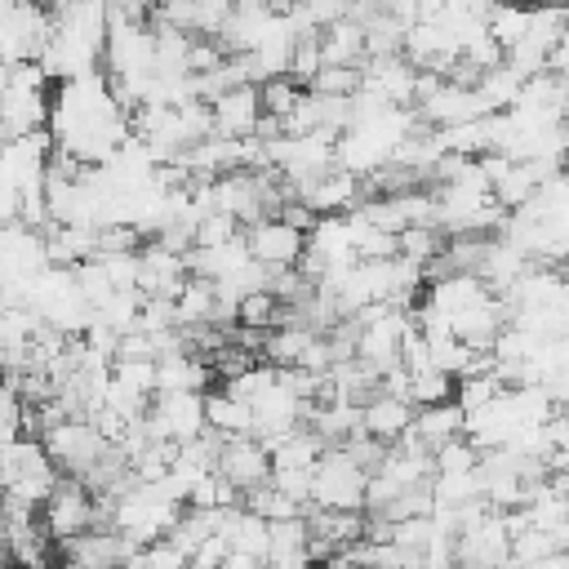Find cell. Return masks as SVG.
Wrapping results in <instances>:
<instances>
[{"instance_id":"6da1fadb","label":"cell","mask_w":569,"mask_h":569,"mask_svg":"<svg viewBox=\"0 0 569 569\" xmlns=\"http://www.w3.org/2000/svg\"><path fill=\"white\" fill-rule=\"evenodd\" d=\"M365 471L347 458V449H325L320 462L311 467V493L307 507L320 511H360L365 507Z\"/></svg>"},{"instance_id":"7a4b0ae2","label":"cell","mask_w":569,"mask_h":569,"mask_svg":"<svg viewBox=\"0 0 569 569\" xmlns=\"http://www.w3.org/2000/svg\"><path fill=\"white\" fill-rule=\"evenodd\" d=\"M40 449L49 453L53 467H62V471H71V480H80L111 445L98 436L93 422H84V418H62L58 427L40 431Z\"/></svg>"},{"instance_id":"3957f363","label":"cell","mask_w":569,"mask_h":569,"mask_svg":"<svg viewBox=\"0 0 569 569\" xmlns=\"http://www.w3.org/2000/svg\"><path fill=\"white\" fill-rule=\"evenodd\" d=\"M84 529H98L93 493H89L80 480L62 476V480L53 485V493L40 502V533L53 538V542H71V538L84 533Z\"/></svg>"},{"instance_id":"277c9868","label":"cell","mask_w":569,"mask_h":569,"mask_svg":"<svg viewBox=\"0 0 569 569\" xmlns=\"http://www.w3.org/2000/svg\"><path fill=\"white\" fill-rule=\"evenodd\" d=\"M142 427L151 440H164L178 449V445L204 436V396H151Z\"/></svg>"},{"instance_id":"5b68a950","label":"cell","mask_w":569,"mask_h":569,"mask_svg":"<svg viewBox=\"0 0 569 569\" xmlns=\"http://www.w3.org/2000/svg\"><path fill=\"white\" fill-rule=\"evenodd\" d=\"M244 249H249V258H253L258 267H267V271H289V267H298V258H302V249H307V236L293 231V227L280 222V218H262V222L244 227Z\"/></svg>"},{"instance_id":"8992f818","label":"cell","mask_w":569,"mask_h":569,"mask_svg":"<svg viewBox=\"0 0 569 569\" xmlns=\"http://www.w3.org/2000/svg\"><path fill=\"white\" fill-rule=\"evenodd\" d=\"M427 129H453V124H467V120H480V116H489L485 107H480V98H476V89H467V84H449V80H440L422 102H418V111H413Z\"/></svg>"},{"instance_id":"52a82bcc","label":"cell","mask_w":569,"mask_h":569,"mask_svg":"<svg viewBox=\"0 0 569 569\" xmlns=\"http://www.w3.org/2000/svg\"><path fill=\"white\" fill-rule=\"evenodd\" d=\"M204 107H209V133L231 138V142L253 138V129H258V120H262L258 84H249V89H227V93H218V98L204 102Z\"/></svg>"},{"instance_id":"ba28073f","label":"cell","mask_w":569,"mask_h":569,"mask_svg":"<svg viewBox=\"0 0 569 569\" xmlns=\"http://www.w3.org/2000/svg\"><path fill=\"white\" fill-rule=\"evenodd\" d=\"M218 476L236 489V493H253L258 485L271 480V458L258 440H222L218 449Z\"/></svg>"},{"instance_id":"9c48e42d","label":"cell","mask_w":569,"mask_h":569,"mask_svg":"<svg viewBox=\"0 0 569 569\" xmlns=\"http://www.w3.org/2000/svg\"><path fill=\"white\" fill-rule=\"evenodd\" d=\"M209 382H213L209 360L204 356H191V351H178V356L156 360V387H151V396H204Z\"/></svg>"},{"instance_id":"30bf717a","label":"cell","mask_w":569,"mask_h":569,"mask_svg":"<svg viewBox=\"0 0 569 569\" xmlns=\"http://www.w3.org/2000/svg\"><path fill=\"white\" fill-rule=\"evenodd\" d=\"M409 422H413V409H409L405 400L387 396V391H373V396L360 405V436L378 440L382 449L396 445V440L409 431Z\"/></svg>"},{"instance_id":"8fae6325","label":"cell","mask_w":569,"mask_h":569,"mask_svg":"<svg viewBox=\"0 0 569 569\" xmlns=\"http://www.w3.org/2000/svg\"><path fill=\"white\" fill-rule=\"evenodd\" d=\"M204 431H213L218 440H249L253 436V413L244 400L218 391H204Z\"/></svg>"},{"instance_id":"7c38bea8","label":"cell","mask_w":569,"mask_h":569,"mask_svg":"<svg viewBox=\"0 0 569 569\" xmlns=\"http://www.w3.org/2000/svg\"><path fill=\"white\" fill-rule=\"evenodd\" d=\"M409 436H413L427 453H436L440 445L458 440V436H462V413H458V405H453V400H445V405H431V409H413Z\"/></svg>"},{"instance_id":"4fadbf2b","label":"cell","mask_w":569,"mask_h":569,"mask_svg":"<svg viewBox=\"0 0 569 569\" xmlns=\"http://www.w3.org/2000/svg\"><path fill=\"white\" fill-rule=\"evenodd\" d=\"M360 89V67H320L307 80V93L316 98H351Z\"/></svg>"},{"instance_id":"5bb4252c","label":"cell","mask_w":569,"mask_h":569,"mask_svg":"<svg viewBox=\"0 0 569 569\" xmlns=\"http://www.w3.org/2000/svg\"><path fill=\"white\" fill-rule=\"evenodd\" d=\"M298 93H302V89H298L289 76H280V80H262V84H258V107H262V116L284 120L289 107L298 102Z\"/></svg>"},{"instance_id":"9a60e30c","label":"cell","mask_w":569,"mask_h":569,"mask_svg":"<svg viewBox=\"0 0 569 569\" xmlns=\"http://www.w3.org/2000/svg\"><path fill=\"white\" fill-rule=\"evenodd\" d=\"M187 565V556L169 542V538H156V542H147L138 556H133V569H182Z\"/></svg>"},{"instance_id":"2e32d148","label":"cell","mask_w":569,"mask_h":569,"mask_svg":"<svg viewBox=\"0 0 569 569\" xmlns=\"http://www.w3.org/2000/svg\"><path fill=\"white\" fill-rule=\"evenodd\" d=\"M124 569H133V565H124Z\"/></svg>"}]
</instances>
